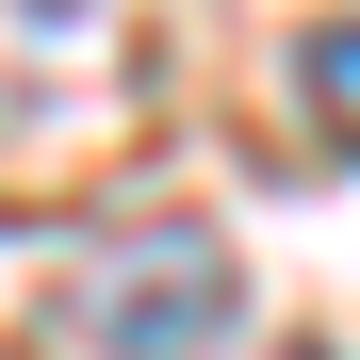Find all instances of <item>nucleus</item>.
Returning a JSON list of instances; mask_svg holds the SVG:
<instances>
[{
  "instance_id": "obj_1",
  "label": "nucleus",
  "mask_w": 360,
  "mask_h": 360,
  "mask_svg": "<svg viewBox=\"0 0 360 360\" xmlns=\"http://www.w3.org/2000/svg\"><path fill=\"white\" fill-rule=\"evenodd\" d=\"M229 311H246V278H229L213 229H115L82 262V344L98 360H213Z\"/></svg>"
},
{
  "instance_id": "obj_2",
  "label": "nucleus",
  "mask_w": 360,
  "mask_h": 360,
  "mask_svg": "<svg viewBox=\"0 0 360 360\" xmlns=\"http://www.w3.org/2000/svg\"><path fill=\"white\" fill-rule=\"evenodd\" d=\"M311 115H328V148L360 164V17H328V33H311Z\"/></svg>"
}]
</instances>
